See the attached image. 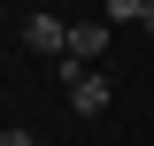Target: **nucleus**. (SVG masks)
Returning a JSON list of instances; mask_svg holds the SVG:
<instances>
[{
  "label": "nucleus",
  "mask_w": 154,
  "mask_h": 146,
  "mask_svg": "<svg viewBox=\"0 0 154 146\" xmlns=\"http://www.w3.org/2000/svg\"><path fill=\"white\" fill-rule=\"evenodd\" d=\"M23 46H31V54L69 62V23H62V16H46V8H31V16H23Z\"/></svg>",
  "instance_id": "nucleus-1"
},
{
  "label": "nucleus",
  "mask_w": 154,
  "mask_h": 146,
  "mask_svg": "<svg viewBox=\"0 0 154 146\" xmlns=\"http://www.w3.org/2000/svg\"><path fill=\"white\" fill-rule=\"evenodd\" d=\"M62 85H69V115H108V77H93V69H69L62 62Z\"/></svg>",
  "instance_id": "nucleus-2"
},
{
  "label": "nucleus",
  "mask_w": 154,
  "mask_h": 146,
  "mask_svg": "<svg viewBox=\"0 0 154 146\" xmlns=\"http://www.w3.org/2000/svg\"><path fill=\"white\" fill-rule=\"evenodd\" d=\"M100 46H108V23H69V69L100 62Z\"/></svg>",
  "instance_id": "nucleus-3"
},
{
  "label": "nucleus",
  "mask_w": 154,
  "mask_h": 146,
  "mask_svg": "<svg viewBox=\"0 0 154 146\" xmlns=\"http://www.w3.org/2000/svg\"><path fill=\"white\" fill-rule=\"evenodd\" d=\"M0 146H31V131H0Z\"/></svg>",
  "instance_id": "nucleus-4"
},
{
  "label": "nucleus",
  "mask_w": 154,
  "mask_h": 146,
  "mask_svg": "<svg viewBox=\"0 0 154 146\" xmlns=\"http://www.w3.org/2000/svg\"><path fill=\"white\" fill-rule=\"evenodd\" d=\"M139 31H146V38H154V0H146V8H139Z\"/></svg>",
  "instance_id": "nucleus-5"
}]
</instances>
